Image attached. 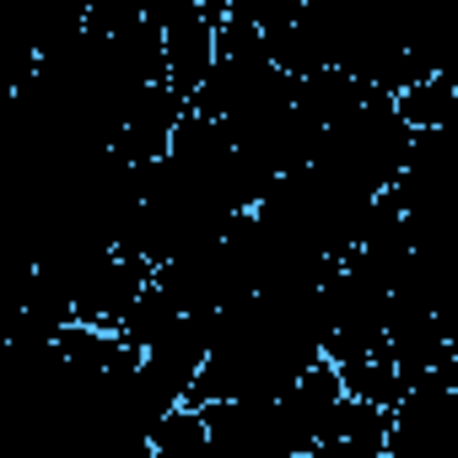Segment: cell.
<instances>
[{"label": "cell", "mask_w": 458, "mask_h": 458, "mask_svg": "<svg viewBox=\"0 0 458 458\" xmlns=\"http://www.w3.org/2000/svg\"><path fill=\"white\" fill-rule=\"evenodd\" d=\"M388 458H458V394L437 377L404 388L388 415Z\"/></svg>", "instance_id": "cell-1"}, {"label": "cell", "mask_w": 458, "mask_h": 458, "mask_svg": "<svg viewBox=\"0 0 458 458\" xmlns=\"http://www.w3.org/2000/svg\"><path fill=\"white\" fill-rule=\"evenodd\" d=\"M146 447H151V458H210V420H205V410L178 404L173 415L157 420Z\"/></svg>", "instance_id": "cell-3"}, {"label": "cell", "mask_w": 458, "mask_h": 458, "mask_svg": "<svg viewBox=\"0 0 458 458\" xmlns=\"http://www.w3.org/2000/svg\"><path fill=\"white\" fill-rule=\"evenodd\" d=\"M345 399H351V394H345L340 367H335L329 356L313 361V367L276 399V410H281V420H286V431H292V442H297L302 458L324 447V437H329V426H335V415H340Z\"/></svg>", "instance_id": "cell-2"}]
</instances>
